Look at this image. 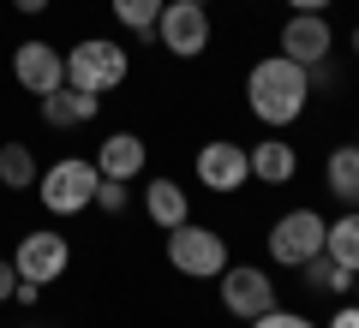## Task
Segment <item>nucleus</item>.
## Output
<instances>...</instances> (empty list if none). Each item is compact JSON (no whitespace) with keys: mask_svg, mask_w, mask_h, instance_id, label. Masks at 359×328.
<instances>
[{"mask_svg":"<svg viewBox=\"0 0 359 328\" xmlns=\"http://www.w3.org/2000/svg\"><path fill=\"white\" fill-rule=\"evenodd\" d=\"M96 185H102V173H96L90 155H60L54 167H42V173H36V203L66 221V215L96 209Z\"/></svg>","mask_w":359,"mask_h":328,"instance_id":"nucleus-3","label":"nucleus"},{"mask_svg":"<svg viewBox=\"0 0 359 328\" xmlns=\"http://www.w3.org/2000/svg\"><path fill=\"white\" fill-rule=\"evenodd\" d=\"M353 304H359V275H353Z\"/></svg>","mask_w":359,"mask_h":328,"instance_id":"nucleus-29","label":"nucleus"},{"mask_svg":"<svg viewBox=\"0 0 359 328\" xmlns=\"http://www.w3.org/2000/svg\"><path fill=\"white\" fill-rule=\"evenodd\" d=\"M323 233H330V221H323L311 203H299V209H287V215H276V221H269L264 251H269V263L299 269V263H311V257L323 251Z\"/></svg>","mask_w":359,"mask_h":328,"instance_id":"nucleus-4","label":"nucleus"},{"mask_svg":"<svg viewBox=\"0 0 359 328\" xmlns=\"http://www.w3.org/2000/svg\"><path fill=\"white\" fill-rule=\"evenodd\" d=\"M245 328H318V322H311L306 311H282V304H276V311L252 316V322H245Z\"/></svg>","mask_w":359,"mask_h":328,"instance_id":"nucleus-21","label":"nucleus"},{"mask_svg":"<svg viewBox=\"0 0 359 328\" xmlns=\"http://www.w3.org/2000/svg\"><path fill=\"white\" fill-rule=\"evenodd\" d=\"M323 328H359V304H335Z\"/></svg>","mask_w":359,"mask_h":328,"instance_id":"nucleus-23","label":"nucleus"},{"mask_svg":"<svg viewBox=\"0 0 359 328\" xmlns=\"http://www.w3.org/2000/svg\"><path fill=\"white\" fill-rule=\"evenodd\" d=\"M276 54H287V60H299V66L330 60V54H335V30H330V18H323V13H287L282 36H276Z\"/></svg>","mask_w":359,"mask_h":328,"instance_id":"nucleus-10","label":"nucleus"},{"mask_svg":"<svg viewBox=\"0 0 359 328\" xmlns=\"http://www.w3.org/2000/svg\"><path fill=\"white\" fill-rule=\"evenodd\" d=\"M216 287H222V311L240 316V322L276 311V280H269V269H257V263H228L216 275Z\"/></svg>","mask_w":359,"mask_h":328,"instance_id":"nucleus-7","label":"nucleus"},{"mask_svg":"<svg viewBox=\"0 0 359 328\" xmlns=\"http://www.w3.org/2000/svg\"><path fill=\"white\" fill-rule=\"evenodd\" d=\"M245 108H252V120H264L269 131H287L311 108V72L299 60H287V54L252 60V72H245Z\"/></svg>","mask_w":359,"mask_h":328,"instance_id":"nucleus-1","label":"nucleus"},{"mask_svg":"<svg viewBox=\"0 0 359 328\" xmlns=\"http://www.w3.org/2000/svg\"><path fill=\"white\" fill-rule=\"evenodd\" d=\"M144 215H150L162 233H174L180 221H192V191L180 185V179H150V185H144Z\"/></svg>","mask_w":359,"mask_h":328,"instance_id":"nucleus-15","label":"nucleus"},{"mask_svg":"<svg viewBox=\"0 0 359 328\" xmlns=\"http://www.w3.org/2000/svg\"><path fill=\"white\" fill-rule=\"evenodd\" d=\"M347 48H353V54H359V24H353V36H347Z\"/></svg>","mask_w":359,"mask_h":328,"instance_id":"nucleus-28","label":"nucleus"},{"mask_svg":"<svg viewBox=\"0 0 359 328\" xmlns=\"http://www.w3.org/2000/svg\"><path fill=\"white\" fill-rule=\"evenodd\" d=\"M323 191L341 209H359V143H335L323 155Z\"/></svg>","mask_w":359,"mask_h":328,"instance_id":"nucleus-16","label":"nucleus"},{"mask_svg":"<svg viewBox=\"0 0 359 328\" xmlns=\"http://www.w3.org/2000/svg\"><path fill=\"white\" fill-rule=\"evenodd\" d=\"M353 143H359V131H353Z\"/></svg>","mask_w":359,"mask_h":328,"instance_id":"nucleus-31","label":"nucleus"},{"mask_svg":"<svg viewBox=\"0 0 359 328\" xmlns=\"http://www.w3.org/2000/svg\"><path fill=\"white\" fill-rule=\"evenodd\" d=\"M13 299H18V304H36V299H42V287H36V280H18Z\"/></svg>","mask_w":359,"mask_h":328,"instance_id":"nucleus-25","label":"nucleus"},{"mask_svg":"<svg viewBox=\"0 0 359 328\" xmlns=\"http://www.w3.org/2000/svg\"><path fill=\"white\" fill-rule=\"evenodd\" d=\"M245 155H252V179H257V185H294V179H299V143H287L282 131L257 138Z\"/></svg>","mask_w":359,"mask_h":328,"instance_id":"nucleus-13","label":"nucleus"},{"mask_svg":"<svg viewBox=\"0 0 359 328\" xmlns=\"http://www.w3.org/2000/svg\"><path fill=\"white\" fill-rule=\"evenodd\" d=\"M96 173L102 179H120V185H132V179L144 173V162H150V150H144V138L138 131H108L102 143H96Z\"/></svg>","mask_w":359,"mask_h":328,"instance_id":"nucleus-12","label":"nucleus"},{"mask_svg":"<svg viewBox=\"0 0 359 328\" xmlns=\"http://www.w3.org/2000/svg\"><path fill=\"white\" fill-rule=\"evenodd\" d=\"M162 6H168V0H108V13H114L138 42H156V18H162Z\"/></svg>","mask_w":359,"mask_h":328,"instance_id":"nucleus-20","label":"nucleus"},{"mask_svg":"<svg viewBox=\"0 0 359 328\" xmlns=\"http://www.w3.org/2000/svg\"><path fill=\"white\" fill-rule=\"evenodd\" d=\"M168 263H174V275H186V280H216L233 257H228V239H222L216 227L180 221V227L168 233Z\"/></svg>","mask_w":359,"mask_h":328,"instance_id":"nucleus-5","label":"nucleus"},{"mask_svg":"<svg viewBox=\"0 0 359 328\" xmlns=\"http://www.w3.org/2000/svg\"><path fill=\"white\" fill-rule=\"evenodd\" d=\"M13 13H25V18H42V13H48V0H13Z\"/></svg>","mask_w":359,"mask_h":328,"instance_id":"nucleus-26","label":"nucleus"},{"mask_svg":"<svg viewBox=\"0 0 359 328\" xmlns=\"http://www.w3.org/2000/svg\"><path fill=\"white\" fill-rule=\"evenodd\" d=\"M36 101H42V126H54V131H78V126H90V120L102 114V96L72 90V84L48 90V96H36Z\"/></svg>","mask_w":359,"mask_h":328,"instance_id":"nucleus-14","label":"nucleus"},{"mask_svg":"<svg viewBox=\"0 0 359 328\" xmlns=\"http://www.w3.org/2000/svg\"><path fill=\"white\" fill-rule=\"evenodd\" d=\"M198 6H210V0H198Z\"/></svg>","mask_w":359,"mask_h":328,"instance_id":"nucleus-30","label":"nucleus"},{"mask_svg":"<svg viewBox=\"0 0 359 328\" xmlns=\"http://www.w3.org/2000/svg\"><path fill=\"white\" fill-rule=\"evenodd\" d=\"M210 6H198V0H168L162 18H156V42H162L174 60H198V54L210 48Z\"/></svg>","mask_w":359,"mask_h":328,"instance_id":"nucleus-6","label":"nucleus"},{"mask_svg":"<svg viewBox=\"0 0 359 328\" xmlns=\"http://www.w3.org/2000/svg\"><path fill=\"white\" fill-rule=\"evenodd\" d=\"M13 287H18V269H13V257H0V304L13 299Z\"/></svg>","mask_w":359,"mask_h":328,"instance_id":"nucleus-24","label":"nucleus"},{"mask_svg":"<svg viewBox=\"0 0 359 328\" xmlns=\"http://www.w3.org/2000/svg\"><path fill=\"white\" fill-rule=\"evenodd\" d=\"M126 203H132V191L120 185V179H102V185H96V209H102V215H120Z\"/></svg>","mask_w":359,"mask_h":328,"instance_id":"nucleus-22","label":"nucleus"},{"mask_svg":"<svg viewBox=\"0 0 359 328\" xmlns=\"http://www.w3.org/2000/svg\"><path fill=\"white\" fill-rule=\"evenodd\" d=\"M192 167H198V185L216 191V197H233V191L252 179V155H245V143H233V138H210L204 150L192 155Z\"/></svg>","mask_w":359,"mask_h":328,"instance_id":"nucleus-8","label":"nucleus"},{"mask_svg":"<svg viewBox=\"0 0 359 328\" xmlns=\"http://www.w3.org/2000/svg\"><path fill=\"white\" fill-rule=\"evenodd\" d=\"M294 275L306 280V287L318 292V299H347V292H353V269H341L335 257H323V251L311 257V263H299Z\"/></svg>","mask_w":359,"mask_h":328,"instance_id":"nucleus-17","label":"nucleus"},{"mask_svg":"<svg viewBox=\"0 0 359 328\" xmlns=\"http://www.w3.org/2000/svg\"><path fill=\"white\" fill-rule=\"evenodd\" d=\"M330 0H287V13H323Z\"/></svg>","mask_w":359,"mask_h":328,"instance_id":"nucleus-27","label":"nucleus"},{"mask_svg":"<svg viewBox=\"0 0 359 328\" xmlns=\"http://www.w3.org/2000/svg\"><path fill=\"white\" fill-rule=\"evenodd\" d=\"M132 78V54L120 48L114 36H84L66 48V84L90 90V96H114L120 84Z\"/></svg>","mask_w":359,"mask_h":328,"instance_id":"nucleus-2","label":"nucleus"},{"mask_svg":"<svg viewBox=\"0 0 359 328\" xmlns=\"http://www.w3.org/2000/svg\"><path fill=\"white\" fill-rule=\"evenodd\" d=\"M36 155H30V143H0V185L6 191H36Z\"/></svg>","mask_w":359,"mask_h":328,"instance_id":"nucleus-19","label":"nucleus"},{"mask_svg":"<svg viewBox=\"0 0 359 328\" xmlns=\"http://www.w3.org/2000/svg\"><path fill=\"white\" fill-rule=\"evenodd\" d=\"M13 78L30 90V96H48V90L66 84V54L54 48V42L30 36V42H18V48H13Z\"/></svg>","mask_w":359,"mask_h":328,"instance_id":"nucleus-11","label":"nucleus"},{"mask_svg":"<svg viewBox=\"0 0 359 328\" xmlns=\"http://www.w3.org/2000/svg\"><path fill=\"white\" fill-rule=\"evenodd\" d=\"M323 257H335L341 269L359 275V209H341L330 221V233H323Z\"/></svg>","mask_w":359,"mask_h":328,"instance_id":"nucleus-18","label":"nucleus"},{"mask_svg":"<svg viewBox=\"0 0 359 328\" xmlns=\"http://www.w3.org/2000/svg\"><path fill=\"white\" fill-rule=\"evenodd\" d=\"M13 269H18V280H36V287H48V280H60L66 269H72V245H66L60 233L36 227V233H25V239H18Z\"/></svg>","mask_w":359,"mask_h":328,"instance_id":"nucleus-9","label":"nucleus"}]
</instances>
